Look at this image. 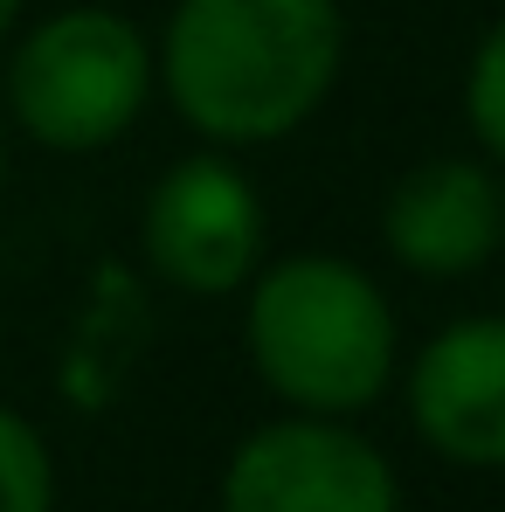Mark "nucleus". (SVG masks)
<instances>
[{"mask_svg":"<svg viewBox=\"0 0 505 512\" xmlns=\"http://www.w3.org/2000/svg\"><path fill=\"white\" fill-rule=\"evenodd\" d=\"M263 236H270L263 194L222 146L173 160L139 208L146 270L180 298H236L263 263Z\"/></svg>","mask_w":505,"mask_h":512,"instance_id":"obj_4","label":"nucleus"},{"mask_svg":"<svg viewBox=\"0 0 505 512\" xmlns=\"http://www.w3.org/2000/svg\"><path fill=\"white\" fill-rule=\"evenodd\" d=\"M409 423L457 471H505V312L450 319L409 360Z\"/></svg>","mask_w":505,"mask_h":512,"instance_id":"obj_7","label":"nucleus"},{"mask_svg":"<svg viewBox=\"0 0 505 512\" xmlns=\"http://www.w3.org/2000/svg\"><path fill=\"white\" fill-rule=\"evenodd\" d=\"M243 340L256 381L298 416H360L395 388L402 367L388 291L333 250L256 263L243 284Z\"/></svg>","mask_w":505,"mask_h":512,"instance_id":"obj_2","label":"nucleus"},{"mask_svg":"<svg viewBox=\"0 0 505 512\" xmlns=\"http://www.w3.org/2000/svg\"><path fill=\"white\" fill-rule=\"evenodd\" d=\"M381 243L422 284L478 277L505 250V173L478 153H436L381 201Z\"/></svg>","mask_w":505,"mask_h":512,"instance_id":"obj_6","label":"nucleus"},{"mask_svg":"<svg viewBox=\"0 0 505 512\" xmlns=\"http://www.w3.org/2000/svg\"><path fill=\"white\" fill-rule=\"evenodd\" d=\"M0 63L7 132L35 139L42 153H104L118 146L153 104V42L118 7L84 0L14 28Z\"/></svg>","mask_w":505,"mask_h":512,"instance_id":"obj_3","label":"nucleus"},{"mask_svg":"<svg viewBox=\"0 0 505 512\" xmlns=\"http://www.w3.org/2000/svg\"><path fill=\"white\" fill-rule=\"evenodd\" d=\"M0 187H7V111H0Z\"/></svg>","mask_w":505,"mask_h":512,"instance_id":"obj_11","label":"nucleus"},{"mask_svg":"<svg viewBox=\"0 0 505 512\" xmlns=\"http://www.w3.org/2000/svg\"><path fill=\"white\" fill-rule=\"evenodd\" d=\"M0 512H56V457L49 436L0 402Z\"/></svg>","mask_w":505,"mask_h":512,"instance_id":"obj_8","label":"nucleus"},{"mask_svg":"<svg viewBox=\"0 0 505 512\" xmlns=\"http://www.w3.org/2000/svg\"><path fill=\"white\" fill-rule=\"evenodd\" d=\"M21 7H28V0H0V42L21 28Z\"/></svg>","mask_w":505,"mask_h":512,"instance_id":"obj_10","label":"nucleus"},{"mask_svg":"<svg viewBox=\"0 0 505 512\" xmlns=\"http://www.w3.org/2000/svg\"><path fill=\"white\" fill-rule=\"evenodd\" d=\"M346 70L339 0H173L153 84L180 125L222 153L277 146L312 125Z\"/></svg>","mask_w":505,"mask_h":512,"instance_id":"obj_1","label":"nucleus"},{"mask_svg":"<svg viewBox=\"0 0 505 512\" xmlns=\"http://www.w3.org/2000/svg\"><path fill=\"white\" fill-rule=\"evenodd\" d=\"M464 125L478 139V160L505 173V21H492L464 63Z\"/></svg>","mask_w":505,"mask_h":512,"instance_id":"obj_9","label":"nucleus"},{"mask_svg":"<svg viewBox=\"0 0 505 512\" xmlns=\"http://www.w3.org/2000/svg\"><path fill=\"white\" fill-rule=\"evenodd\" d=\"M222 512H402V478L346 416L284 409L229 450Z\"/></svg>","mask_w":505,"mask_h":512,"instance_id":"obj_5","label":"nucleus"}]
</instances>
